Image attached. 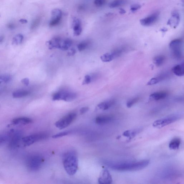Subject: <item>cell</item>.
I'll list each match as a JSON object with an SVG mask.
<instances>
[{
  "label": "cell",
  "instance_id": "6da1fadb",
  "mask_svg": "<svg viewBox=\"0 0 184 184\" xmlns=\"http://www.w3.org/2000/svg\"><path fill=\"white\" fill-rule=\"evenodd\" d=\"M148 160L136 162H106L105 165L109 168L118 171H138L146 168L149 165Z\"/></svg>",
  "mask_w": 184,
  "mask_h": 184
},
{
  "label": "cell",
  "instance_id": "7a4b0ae2",
  "mask_svg": "<svg viewBox=\"0 0 184 184\" xmlns=\"http://www.w3.org/2000/svg\"><path fill=\"white\" fill-rule=\"evenodd\" d=\"M63 165L65 171L70 176L74 175L78 169V159L76 153L70 151L63 156Z\"/></svg>",
  "mask_w": 184,
  "mask_h": 184
},
{
  "label": "cell",
  "instance_id": "3957f363",
  "mask_svg": "<svg viewBox=\"0 0 184 184\" xmlns=\"http://www.w3.org/2000/svg\"><path fill=\"white\" fill-rule=\"evenodd\" d=\"M182 118V115L179 114H173L165 118L156 120L153 122V126L157 128H161L165 126L175 122Z\"/></svg>",
  "mask_w": 184,
  "mask_h": 184
},
{
  "label": "cell",
  "instance_id": "277c9868",
  "mask_svg": "<svg viewBox=\"0 0 184 184\" xmlns=\"http://www.w3.org/2000/svg\"><path fill=\"white\" fill-rule=\"evenodd\" d=\"M44 162L42 156L38 155H35L30 156L27 161V166L28 169L32 171H38Z\"/></svg>",
  "mask_w": 184,
  "mask_h": 184
},
{
  "label": "cell",
  "instance_id": "5b68a950",
  "mask_svg": "<svg viewBox=\"0 0 184 184\" xmlns=\"http://www.w3.org/2000/svg\"><path fill=\"white\" fill-rule=\"evenodd\" d=\"M182 41L181 39H176L170 42L169 47L172 54L175 58L181 59L183 57L182 49Z\"/></svg>",
  "mask_w": 184,
  "mask_h": 184
},
{
  "label": "cell",
  "instance_id": "8992f818",
  "mask_svg": "<svg viewBox=\"0 0 184 184\" xmlns=\"http://www.w3.org/2000/svg\"><path fill=\"white\" fill-rule=\"evenodd\" d=\"M48 137V135L45 133H35L23 137L22 141L25 147H28L38 141L46 139Z\"/></svg>",
  "mask_w": 184,
  "mask_h": 184
},
{
  "label": "cell",
  "instance_id": "52a82bcc",
  "mask_svg": "<svg viewBox=\"0 0 184 184\" xmlns=\"http://www.w3.org/2000/svg\"><path fill=\"white\" fill-rule=\"evenodd\" d=\"M76 116V114L74 112L68 114L57 121L55 123V126L60 130L66 128L72 124Z\"/></svg>",
  "mask_w": 184,
  "mask_h": 184
},
{
  "label": "cell",
  "instance_id": "ba28073f",
  "mask_svg": "<svg viewBox=\"0 0 184 184\" xmlns=\"http://www.w3.org/2000/svg\"><path fill=\"white\" fill-rule=\"evenodd\" d=\"M22 133L19 131L13 130L10 140L9 147L11 148H15L18 147L22 139Z\"/></svg>",
  "mask_w": 184,
  "mask_h": 184
},
{
  "label": "cell",
  "instance_id": "9c48e42d",
  "mask_svg": "<svg viewBox=\"0 0 184 184\" xmlns=\"http://www.w3.org/2000/svg\"><path fill=\"white\" fill-rule=\"evenodd\" d=\"M49 25L51 26H56L60 22L62 18V12L59 9H55L52 10Z\"/></svg>",
  "mask_w": 184,
  "mask_h": 184
},
{
  "label": "cell",
  "instance_id": "30bf717a",
  "mask_svg": "<svg viewBox=\"0 0 184 184\" xmlns=\"http://www.w3.org/2000/svg\"><path fill=\"white\" fill-rule=\"evenodd\" d=\"M159 17V13H155L147 17L141 19L140 20V22L144 26H150L156 23Z\"/></svg>",
  "mask_w": 184,
  "mask_h": 184
},
{
  "label": "cell",
  "instance_id": "8fae6325",
  "mask_svg": "<svg viewBox=\"0 0 184 184\" xmlns=\"http://www.w3.org/2000/svg\"><path fill=\"white\" fill-rule=\"evenodd\" d=\"M112 182L111 175L107 169L103 170L98 179L99 183L102 184H111Z\"/></svg>",
  "mask_w": 184,
  "mask_h": 184
},
{
  "label": "cell",
  "instance_id": "7c38bea8",
  "mask_svg": "<svg viewBox=\"0 0 184 184\" xmlns=\"http://www.w3.org/2000/svg\"><path fill=\"white\" fill-rule=\"evenodd\" d=\"M32 122L33 120L31 119L26 117L15 118L12 121V124L15 125H25Z\"/></svg>",
  "mask_w": 184,
  "mask_h": 184
},
{
  "label": "cell",
  "instance_id": "4fadbf2b",
  "mask_svg": "<svg viewBox=\"0 0 184 184\" xmlns=\"http://www.w3.org/2000/svg\"><path fill=\"white\" fill-rule=\"evenodd\" d=\"M113 117L110 115H101L95 119V122L99 125L108 124L112 121Z\"/></svg>",
  "mask_w": 184,
  "mask_h": 184
},
{
  "label": "cell",
  "instance_id": "5bb4252c",
  "mask_svg": "<svg viewBox=\"0 0 184 184\" xmlns=\"http://www.w3.org/2000/svg\"><path fill=\"white\" fill-rule=\"evenodd\" d=\"M81 25L80 19H74L73 20L72 26L74 36H79L81 33L82 30Z\"/></svg>",
  "mask_w": 184,
  "mask_h": 184
},
{
  "label": "cell",
  "instance_id": "9a60e30c",
  "mask_svg": "<svg viewBox=\"0 0 184 184\" xmlns=\"http://www.w3.org/2000/svg\"><path fill=\"white\" fill-rule=\"evenodd\" d=\"M60 93V100H64L66 101H70L76 98V95L74 93L66 92H61Z\"/></svg>",
  "mask_w": 184,
  "mask_h": 184
},
{
  "label": "cell",
  "instance_id": "2e32d148",
  "mask_svg": "<svg viewBox=\"0 0 184 184\" xmlns=\"http://www.w3.org/2000/svg\"><path fill=\"white\" fill-rule=\"evenodd\" d=\"M172 71L173 73L178 76H183L184 75L183 63L176 65L173 67Z\"/></svg>",
  "mask_w": 184,
  "mask_h": 184
},
{
  "label": "cell",
  "instance_id": "e0dca14e",
  "mask_svg": "<svg viewBox=\"0 0 184 184\" xmlns=\"http://www.w3.org/2000/svg\"><path fill=\"white\" fill-rule=\"evenodd\" d=\"M167 94L165 92H157L153 93L150 95V97L155 100H159L163 99L166 98Z\"/></svg>",
  "mask_w": 184,
  "mask_h": 184
},
{
  "label": "cell",
  "instance_id": "ac0fdd59",
  "mask_svg": "<svg viewBox=\"0 0 184 184\" xmlns=\"http://www.w3.org/2000/svg\"><path fill=\"white\" fill-rule=\"evenodd\" d=\"M13 130H12L6 133L0 134V146L10 140Z\"/></svg>",
  "mask_w": 184,
  "mask_h": 184
},
{
  "label": "cell",
  "instance_id": "d6986e66",
  "mask_svg": "<svg viewBox=\"0 0 184 184\" xmlns=\"http://www.w3.org/2000/svg\"><path fill=\"white\" fill-rule=\"evenodd\" d=\"M181 140L180 138H175L170 142L169 147L171 150H176L178 149L180 146Z\"/></svg>",
  "mask_w": 184,
  "mask_h": 184
},
{
  "label": "cell",
  "instance_id": "ffe728a7",
  "mask_svg": "<svg viewBox=\"0 0 184 184\" xmlns=\"http://www.w3.org/2000/svg\"><path fill=\"white\" fill-rule=\"evenodd\" d=\"M61 39L59 37H55L48 42L50 49L54 48H60L61 45L60 44Z\"/></svg>",
  "mask_w": 184,
  "mask_h": 184
},
{
  "label": "cell",
  "instance_id": "44dd1931",
  "mask_svg": "<svg viewBox=\"0 0 184 184\" xmlns=\"http://www.w3.org/2000/svg\"><path fill=\"white\" fill-rule=\"evenodd\" d=\"M115 104V101L113 100L103 102L98 105V107L100 109L103 110H107L110 108L111 106Z\"/></svg>",
  "mask_w": 184,
  "mask_h": 184
},
{
  "label": "cell",
  "instance_id": "7402d4cb",
  "mask_svg": "<svg viewBox=\"0 0 184 184\" xmlns=\"http://www.w3.org/2000/svg\"><path fill=\"white\" fill-rule=\"evenodd\" d=\"M165 57L163 55H159L155 57L153 59V63L157 67L162 66L165 62Z\"/></svg>",
  "mask_w": 184,
  "mask_h": 184
},
{
  "label": "cell",
  "instance_id": "603a6c76",
  "mask_svg": "<svg viewBox=\"0 0 184 184\" xmlns=\"http://www.w3.org/2000/svg\"><path fill=\"white\" fill-rule=\"evenodd\" d=\"M29 94V92L26 90H18L14 92L12 96L14 98H19L25 97Z\"/></svg>",
  "mask_w": 184,
  "mask_h": 184
},
{
  "label": "cell",
  "instance_id": "cb8c5ba5",
  "mask_svg": "<svg viewBox=\"0 0 184 184\" xmlns=\"http://www.w3.org/2000/svg\"><path fill=\"white\" fill-rule=\"evenodd\" d=\"M101 60L103 62H110L115 58L112 53H106L101 57Z\"/></svg>",
  "mask_w": 184,
  "mask_h": 184
},
{
  "label": "cell",
  "instance_id": "d4e9b609",
  "mask_svg": "<svg viewBox=\"0 0 184 184\" xmlns=\"http://www.w3.org/2000/svg\"><path fill=\"white\" fill-rule=\"evenodd\" d=\"M172 19H170L172 20H174V28H176V27L178 25L179 21H180V16L179 14V13L176 11H174L173 12L172 14Z\"/></svg>",
  "mask_w": 184,
  "mask_h": 184
},
{
  "label": "cell",
  "instance_id": "484cf974",
  "mask_svg": "<svg viewBox=\"0 0 184 184\" xmlns=\"http://www.w3.org/2000/svg\"><path fill=\"white\" fill-rule=\"evenodd\" d=\"M126 3V0H115L110 3L109 6L110 8H115L124 5Z\"/></svg>",
  "mask_w": 184,
  "mask_h": 184
},
{
  "label": "cell",
  "instance_id": "4316f807",
  "mask_svg": "<svg viewBox=\"0 0 184 184\" xmlns=\"http://www.w3.org/2000/svg\"><path fill=\"white\" fill-rule=\"evenodd\" d=\"M137 130H127L124 131L123 133V136L126 137H128L129 140H130L134 137L137 133Z\"/></svg>",
  "mask_w": 184,
  "mask_h": 184
},
{
  "label": "cell",
  "instance_id": "83f0119b",
  "mask_svg": "<svg viewBox=\"0 0 184 184\" xmlns=\"http://www.w3.org/2000/svg\"><path fill=\"white\" fill-rule=\"evenodd\" d=\"M24 39V36L22 35L19 34L16 35L13 37L12 40L13 45H17L20 44L22 42Z\"/></svg>",
  "mask_w": 184,
  "mask_h": 184
},
{
  "label": "cell",
  "instance_id": "f1b7e54d",
  "mask_svg": "<svg viewBox=\"0 0 184 184\" xmlns=\"http://www.w3.org/2000/svg\"><path fill=\"white\" fill-rule=\"evenodd\" d=\"M72 44V41L70 39H67L64 42L63 45L60 48L62 50H67L68 49Z\"/></svg>",
  "mask_w": 184,
  "mask_h": 184
},
{
  "label": "cell",
  "instance_id": "f546056e",
  "mask_svg": "<svg viewBox=\"0 0 184 184\" xmlns=\"http://www.w3.org/2000/svg\"><path fill=\"white\" fill-rule=\"evenodd\" d=\"M139 100V97H136L129 100L127 103V107L128 108H131L134 105L137 103Z\"/></svg>",
  "mask_w": 184,
  "mask_h": 184
},
{
  "label": "cell",
  "instance_id": "4dcf8cb0",
  "mask_svg": "<svg viewBox=\"0 0 184 184\" xmlns=\"http://www.w3.org/2000/svg\"><path fill=\"white\" fill-rule=\"evenodd\" d=\"M161 79L159 78H153L151 80L149 81L147 83V85H153L155 84H157L160 81Z\"/></svg>",
  "mask_w": 184,
  "mask_h": 184
},
{
  "label": "cell",
  "instance_id": "1f68e13d",
  "mask_svg": "<svg viewBox=\"0 0 184 184\" xmlns=\"http://www.w3.org/2000/svg\"><path fill=\"white\" fill-rule=\"evenodd\" d=\"M70 133V131L62 132L61 133H58L54 135V136H53L52 137L54 138H57L67 136V135L69 134Z\"/></svg>",
  "mask_w": 184,
  "mask_h": 184
},
{
  "label": "cell",
  "instance_id": "d6a6232c",
  "mask_svg": "<svg viewBox=\"0 0 184 184\" xmlns=\"http://www.w3.org/2000/svg\"><path fill=\"white\" fill-rule=\"evenodd\" d=\"M11 79L10 76L7 74H4L0 76V81L1 82H4L5 83L10 81Z\"/></svg>",
  "mask_w": 184,
  "mask_h": 184
},
{
  "label": "cell",
  "instance_id": "836d02e7",
  "mask_svg": "<svg viewBox=\"0 0 184 184\" xmlns=\"http://www.w3.org/2000/svg\"><path fill=\"white\" fill-rule=\"evenodd\" d=\"M106 0H94V3L97 6L101 7L106 4Z\"/></svg>",
  "mask_w": 184,
  "mask_h": 184
},
{
  "label": "cell",
  "instance_id": "e575fe53",
  "mask_svg": "<svg viewBox=\"0 0 184 184\" xmlns=\"http://www.w3.org/2000/svg\"><path fill=\"white\" fill-rule=\"evenodd\" d=\"M87 46V43L85 42L81 43L78 45V49L80 51H82L84 50Z\"/></svg>",
  "mask_w": 184,
  "mask_h": 184
},
{
  "label": "cell",
  "instance_id": "d590c367",
  "mask_svg": "<svg viewBox=\"0 0 184 184\" xmlns=\"http://www.w3.org/2000/svg\"><path fill=\"white\" fill-rule=\"evenodd\" d=\"M92 78L89 75H86L85 77V79L83 82V84H88L92 81Z\"/></svg>",
  "mask_w": 184,
  "mask_h": 184
},
{
  "label": "cell",
  "instance_id": "8d00e7d4",
  "mask_svg": "<svg viewBox=\"0 0 184 184\" xmlns=\"http://www.w3.org/2000/svg\"><path fill=\"white\" fill-rule=\"evenodd\" d=\"M141 8V6L138 4H134L131 6V10L132 11H135L139 10Z\"/></svg>",
  "mask_w": 184,
  "mask_h": 184
},
{
  "label": "cell",
  "instance_id": "74e56055",
  "mask_svg": "<svg viewBox=\"0 0 184 184\" xmlns=\"http://www.w3.org/2000/svg\"><path fill=\"white\" fill-rule=\"evenodd\" d=\"M21 83L25 85L26 86H28L29 84V80L28 78H24L22 79V80L21 81Z\"/></svg>",
  "mask_w": 184,
  "mask_h": 184
},
{
  "label": "cell",
  "instance_id": "f35d334b",
  "mask_svg": "<svg viewBox=\"0 0 184 184\" xmlns=\"http://www.w3.org/2000/svg\"><path fill=\"white\" fill-rule=\"evenodd\" d=\"M89 108L88 107H83L80 110V112L81 115H83V114L86 113L89 111Z\"/></svg>",
  "mask_w": 184,
  "mask_h": 184
},
{
  "label": "cell",
  "instance_id": "ab89813d",
  "mask_svg": "<svg viewBox=\"0 0 184 184\" xmlns=\"http://www.w3.org/2000/svg\"><path fill=\"white\" fill-rule=\"evenodd\" d=\"M39 23V19H36L34 21L31 25V28H34L36 26H37Z\"/></svg>",
  "mask_w": 184,
  "mask_h": 184
},
{
  "label": "cell",
  "instance_id": "60d3db41",
  "mask_svg": "<svg viewBox=\"0 0 184 184\" xmlns=\"http://www.w3.org/2000/svg\"><path fill=\"white\" fill-rule=\"evenodd\" d=\"M20 22L21 23L25 24H26L27 23V21L26 19H21L19 20Z\"/></svg>",
  "mask_w": 184,
  "mask_h": 184
},
{
  "label": "cell",
  "instance_id": "b9f144b4",
  "mask_svg": "<svg viewBox=\"0 0 184 184\" xmlns=\"http://www.w3.org/2000/svg\"><path fill=\"white\" fill-rule=\"evenodd\" d=\"M119 12L121 14H124L126 13V10L122 8L120 9Z\"/></svg>",
  "mask_w": 184,
  "mask_h": 184
},
{
  "label": "cell",
  "instance_id": "7bdbcfd3",
  "mask_svg": "<svg viewBox=\"0 0 184 184\" xmlns=\"http://www.w3.org/2000/svg\"><path fill=\"white\" fill-rule=\"evenodd\" d=\"M76 53L75 50L74 49H72L71 50V51L70 52V55L72 56L74 55V54Z\"/></svg>",
  "mask_w": 184,
  "mask_h": 184
},
{
  "label": "cell",
  "instance_id": "ee69618b",
  "mask_svg": "<svg viewBox=\"0 0 184 184\" xmlns=\"http://www.w3.org/2000/svg\"><path fill=\"white\" fill-rule=\"evenodd\" d=\"M3 39V37L2 36H0V42H2Z\"/></svg>",
  "mask_w": 184,
  "mask_h": 184
}]
</instances>
